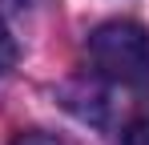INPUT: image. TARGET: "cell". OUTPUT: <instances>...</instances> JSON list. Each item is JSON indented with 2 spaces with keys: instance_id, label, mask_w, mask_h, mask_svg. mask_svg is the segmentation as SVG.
Wrapping results in <instances>:
<instances>
[{
  "instance_id": "6da1fadb",
  "label": "cell",
  "mask_w": 149,
  "mask_h": 145,
  "mask_svg": "<svg viewBox=\"0 0 149 145\" xmlns=\"http://www.w3.org/2000/svg\"><path fill=\"white\" fill-rule=\"evenodd\" d=\"M89 61L101 77L129 85V89H149V32L133 20H109L93 28L89 36Z\"/></svg>"
},
{
  "instance_id": "3957f363",
  "label": "cell",
  "mask_w": 149,
  "mask_h": 145,
  "mask_svg": "<svg viewBox=\"0 0 149 145\" xmlns=\"http://www.w3.org/2000/svg\"><path fill=\"white\" fill-rule=\"evenodd\" d=\"M12 61H16V45H12V36H8L4 20H0V77L12 69Z\"/></svg>"
},
{
  "instance_id": "277c9868",
  "label": "cell",
  "mask_w": 149,
  "mask_h": 145,
  "mask_svg": "<svg viewBox=\"0 0 149 145\" xmlns=\"http://www.w3.org/2000/svg\"><path fill=\"white\" fill-rule=\"evenodd\" d=\"M12 145H61L56 137H45V133H24V137H16Z\"/></svg>"
},
{
  "instance_id": "7a4b0ae2",
  "label": "cell",
  "mask_w": 149,
  "mask_h": 145,
  "mask_svg": "<svg viewBox=\"0 0 149 145\" xmlns=\"http://www.w3.org/2000/svg\"><path fill=\"white\" fill-rule=\"evenodd\" d=\"M121 145H149V105L129 117V125L121 133Z\"/></svg>"
}]
</instances>
